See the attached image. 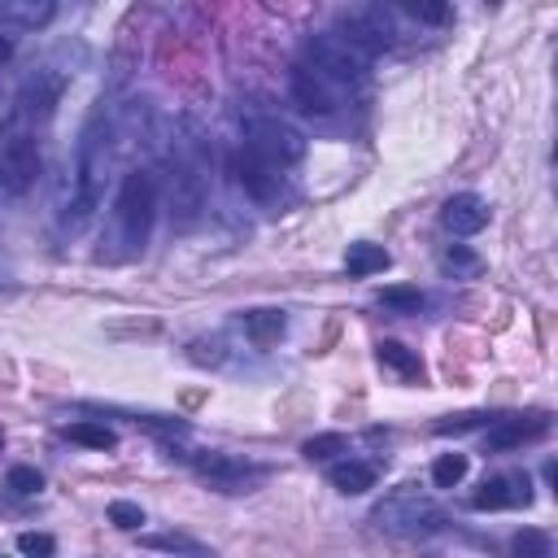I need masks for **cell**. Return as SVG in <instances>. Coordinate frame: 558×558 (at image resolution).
<instances>
[{
  "instance_id": "23",
  "label": "cell",
  "mask_w": 558,
  "mask_h": 558,
  "mask_svg": "<svg viewBox=\"0 0 558 558\" xmlns=\"http://www.w3.org/2000/svg\"><path fill=\"white\" fill-rule=\"evenodd\" d=\"M379 305H384L388 314H418V310H423V292H418L414 283H392V288L379 292Z\"/></svg>"
},
{
  "instance_id": "8",
  "label": "cell",
  "mask_w": 558,
  "mask_h": 558,
  "mask_svg": "<svg viewBox=\"0 0 558 558\" xmlns=\"http://www.w3.org/2000/svg\"><path fill=\"white\" fill-rule=\"evenodd\" d=\"M192 471L214 488V493H253L262 484V466L235 458V453H218V449H205L192 458Z\"/></svg>"
},
{
  "instance_id": "7",
  "label": "cell",
  "mask_w": 558,
  "mask_h": 558,
  "mask_svg": "<svg viewBox=\"0 0 558 558\" xmlns=\"http://www.w3.org/2000/svg\"><path fill=\"white\" fill-rule=\"evenodd\" d=\"M205 214V166L196 157H174L170 166V227L192 231Z\"/></svg>"
},
{
  "instance_id": "10",
  "label": "cell",
  "mask_w": 558,
  "mask_h": 558,
  "mask_svg": "<svg viewBox=\"0 0 558 558\" xmlns=\"http://www.w3.org/2000/svg\"><path fill=\"white\" fill-rule=\"evenodd\" d=\"M340 35H344L353 48H362L366 57L392 48V39H397V31H392V22H388V13H384L379 4H366V9L344 13V17H340Z\"/></svg>"
},
{
  "instance_id": "11",
  "label": "cell",
  "mask_w": 558,
  "mask_h": 558,
  "mask_svg": "<svg viewBox=\"0 0 558 558\" xmlns=\"http://www.w3.org/2000/svg\"><path fill=\"white\" fill-rule=\"evenodd\" d=\"M541 436H549V414H541V410H532V414H501V418H488V432H484L488 449H497V453L523 449V445H532V440H541Z\"/></svg>"
},
{
  "instance_id": "36",
  "label": "cell",
  "mask_w": 558,
  "mask_h": 558,
  "mask_svg": "<svg viewBox=\"0 0 558 558\" xmlns=\"http://www.w3.org/2000/svg\"><path fill=\"white\" fill-rule=\"evenodd\" d=\"M0 445H4V436H0Z\"/></svg>"
},
{
  "instance_id": "15",
  "label": "cell",
  "mask_w": 558,
  "mask_h": 558,
  "mask_svg": "<svg viewBox=\"0 0 558 558\" xmlns=\"http://www.w3.org/2000/svg\"><path fill=\"white\" fill-rule=\"evenodd\" d=\"M440 222L449 235H475L488 227V201L475 196V192H458L440 205Z\"/></svg>"
},
{
  "instance_id": "3",
  "label": "cell",
  "mask_w": 558,
  "mask_h": 558,
  "mask_svg": "<svg viewBox=\"0 0 558 558\" xmlns=\"http://www.w3.org/2000/svg\"><path fill=\"white\" fill-rule=\"evenodd\" d=\"M371 523L379 527V532H388V536H401V541H423V536H436V532H445V510L432 501V497H423L414 484H401L397 493H388L375 510H371Z\"/></svg>"
},
{
  "instance_id": "21",
  "label": "cell",
  "mask_w": 558,
  "mask_h": 558,
  "mask_svg": "<svg viewBox=\"0 0 558 558\" xmlns=\"http://www.w3.org/2000/svg\"><path fill=\"white\" fill-rule=\"evenodd\" d=\"M65 436H70L74 445H83V449H113V445H118V432L105 427V423H96V418H78V423H70Z\"/></svg>"
},
{
  "instance_id": "20",
  "label": "cell",
  "mask_w": 558,
  "mask_h": 558,
  "mask_svg": "<svg viewBox=\"0 0 558 558\" xmlns=\"http://www.w3.org/2000/svg\"><path fill=\"white\" fill-rule=\"evenodd\" d=\"M388 266H392L388 248H384V244H371V240H357V244H349V253H344V270H349L353 279L379 275V270H388Z\"/></svg>"
},
{
  "instance_id": "29",
  "label": "cell",
  "mask_w": 558,
  "mask_h": 558,
  "mask_svg": "<svg viewBox=\"0 0 558 558\" xmlns=\"http://www.w3.org/2000/svg\"><path fill=\"white\" fill-rule=\"evenodd\" d=\"M4 488H9V493H17V497H31V493H39V488H44V475H39L35 466H9Z\"/></svg>"
},
{
  "instance_id": "19",
  "label": "cell",
  "mask_w": 558,
  "mask_h": 558,
  "mask_svg": "<svg viewBox=\"0 0 558 558\" xmlns=\"http://www.w3.org/2000/svg\"><path fill=\"white\" fill-rule=\"evenodd\" d=\"M327 480H331V488H336V493H344V497H357V493L375 488V462H362V458L336 462V466L327 471Z\"/></svg>"
},
{
  "instance_id": "12",
  "label": "cell",
  "mask_w": 558,
  "mask_h": 558,
  "mask_svg": "<svg viewBox=\"0 0 558 558\" xmlns=\"http://www.w3.org/2000/svg\"><path fill=\"white\" fill-rule=\"evenodd\" d=\"M519 506H532V480H527V471L488 475L475 488V497H471V510H519Z\"/></svg>"
},
{
  "instance_id": "5",
  "label": "cell",
  "mask_w": 558,
  "mask_h": 558,
  "mask_svg": "<svg viewBox=\"0 0 558 558\" xmlns=\"http://www.w3.org/2000/svg\"><path fill=\"white\" fill-rule=\"evenodd\" d=\"M61 92H65V74H61V70H35V74L22 83V92H17L13 109H9V131L35 135V126H44V122L52 118Z\"/></svg>"
},
{
  "instance_id": "25",
  "label": "cell",
  "mask_w": 558,
  "mask_h": 558,
  "mask_svg": "<svg viewBox=\"0 0 558 558\" xmlns=\"http://www.w3.org/2000/svg\"><path fill=\"white\" fill-rule=\"evenodd\" d=\"M466 453H440L436 462H432V484L436 488H458L462 480H466Z\"/></svg>"
},
{
  "instance_id": "31",
  "label": "cell",
  "mask_w": 558,
  "mask_h": 558,
  "mask_svg": "<svg viewBox=\"0 0 558 558\" xmlns=\"http://www.w3.org/2000/svg\"><path fill=\"white\" fill-rule=\"evenodd\" d=\"M397 4L418 22H445L449 17V0H397Z\"/></svg>"
},
{
  "instance_id": "4",
  "label": "cell",
  "mask_w": 558,
  "mask_h": 558,
  "mask_svg": "<svg viewBox=\"0 0 558 558\" xmlns=\"http://www.w3.org/2000/svg\"><path fill=\"white\" fill-rule=\"evenodd\" d=\"M244 148L266 157L279 170H288L305 157V135L275 113H253V118H244Z\"/></svg>"
},
{
  "instance_id": "13",
  "label": "cell",
  "mask_w": 558,
  "mask_h": 558,
  "mask_svg": "<svg viewBox=\"0 0 558 558\" xmlns=\"http://www.w3.org/2000/svg\"><path fill=\"white\" fill-rule=\"evenodd\" d=\"M292 100H296L301 113L327 118L336 109V83L327 74H318L314 65H296L292 70Z\"/></svg>"
},
{
  "instance_id": "18",
  "label": "cell",
  "mask_w": 558,
  "mask_h": 558,
  "mask_svg": "<svg viewBox=\"0 0 558 558\" xmlns=\"http://www.w3.org/2000/svg\"><path fill=\"white\" fill-rule=\"evenodd\" d=\"M375 357H379V366H388L397 379H405V384H418L423 379V357L414 353V349H405L401 340H379L375 344Z\"/></svg>"
},
{
  "instance_id": "28",
  "label": "cell",
  "mask_w": 558,
  "mask_h": 558,
  "mask_svg": "<svg viewBox=\"0 0 558 558\" xmlns=\"http://www.w3.org/2000/svg\"><path fill=\"white\" fill-rule=\"evenodd\" d=\"M301 453H305L310 462H327V458L344 453V436H340V432H323V436H310V440L301 445Z\"/></svg>"
},
{
  "instance_id": "30",
  "label": "cell",
  "mask_w": 558,
  "mask_h": 558,
  "mask_svg": "<svg viewBox=\"0 0 558 558\" xmlns=\"http://www.w3.org/2000/svg\"><path fill=\"white\" fill-rule=\"evenodd\" d=\"M105 514H109V523H113L118 532H140V523H144V510H140L135 501H122V497H118V501H109V510H105Z\"/></svg>"
},
{
  "instance_id": "32",
  "label": "cell",
  "mask_w": 558,
  "mask_h": 558,
  "mask_svg": "<svg viewBox=\"0 0 558 558\" xmlns=\"http://www.w3.org/2000/svg\"><path fill=\"white\" fill-rule=\"evenodd\" d=\"M488 418H493V414H484V410L449 414V418H440V423H436V432H440V436H445V432H471V427H488Z\"/></svg>"
},
{
  "instance_id": "14",
  "label": "cell",
  "mask_w": 558,
  "mask_h": 558,
  "mask_svg": "<svg viewBox=\"0 0 558 558\" xmlns=\"http://www.w3.org/2000/svg\"><path fill=\"white\" fill-rule=\"evenodd\" d=\"M235 179H240V187H244L253 201H262V205H270V201L279 196V187H283V170L270 166L266 157L248 153V148H240V157H235Z\"/></svg>"
},
{
  "instance_id": "22",
  "label": "cell",
  "mask_w": 558,
  "mask_h": 558,
  "mask_svg": "<svg viewBox=\"0 0 558 558\" xmlns=\"http://www.w3.org/2000/svg\"><path fill=\"white\" fill-rule=\"evenodd\" d=\"M140 545L144 549H161V554H192V558L209 554V545H201V541H192L183 532H153V536H140Z\"/></svg>"
},
{
  "instance_id": "26",
  "label": "cell",
  "mask_w": 558,
  "mask_h": 558,
  "mask_svg": "<svg viewBox=\"0 0 558 558\" xmlns=\"http://www.w3.org/2000/svg\"><path fill=\"white\" fill-rule=\"evenodd\" d=\"M187 357H192L196 366H222V362H227V340H222V336H196V340L187 344Z\"/></svg>"
},
{
  "instance_id": "6",
  "label": "cell",
  "mask_w": 558,
  "mask_h": 558,
  "mask_svg": "<svg viewBox=\"0 0 558 558\" xmlns=\"http://www.w3.org/2000/svg\"><path fill=\"white\" fill-rule=\"evenodd\" d=\"M305 61H310L318 74H327L331 83H362L366 70H371V57H366L362 48H353L340 31H336V35H314V39L305 44Z\"/></svg>"
},
{
  "instance_id": "35",
  "label": "cell",
  "mask_w": 558,
  "mask_h": 558,
  "mask_svg": "<svg viewBox=\"0 0 558 558\" xmlns=\"http://www.w3.org/2000/svg\"><path fill=\"white\" fill-rule=\"evenodd\" d=\"M0 105H4V92H0Z\"/></svg>"
},
{
  "instance_id": "33",
  "label": "cell",
  "mask_w": 558,
  "mask_h": 558,
  "mask_svg": "<svg viewBox=\"0 0 558 558\" xmlns=\"http://www.w3.org/2000/svg\"><path fill=\"white\" fill-rule=\"evenodd\" d=\"M17 549H22V554H39V558H48V554H57V541H52L48 532H17Z\"/></svg>"
},
{
  "instance_id": "1",
  "label": "cell",
  "mask_w": 558,
  "mask_h": 558,
  "mask_svg": "<svg viewBox=\"0 0 558 558\" xmlns=\"http://www.w3.org/2000/svg\"><path fill=\"white\" fill-rule=\"evenodd\" d=\"M105 166H109V118H105V109H96L83 126L78 161H74V192H70V205L61 214V227L70 235L83 231L96 218L100 192H105Z\"/></svg>"
},
{
  "instance_id": "17",
  "label": "cell",
  "mask_w": 558,
  "mask_h": 558,
  "mask_svg": "<svg viewBox=\"0 0 558 558\" xmlns=\"http://www.w3.org/2000/svg\"><path fill=\"white\" fill-rule=\"evenodd\" d=\"M240 327H244V336L257 349H270V344H279V336L288 327V314L283 310H244L240 314Z\"/></svg>"
},
{
  "instance_id": "9",
  "label": "cell",
  "mask_w": 558,
  "mask_h": 558,
  "mask_svg": "<svg viewBox=\"0 0 558 558\" xmlns=\"http://www.w3.org/2000/svg\"><path fill=\"white\" fill-rule=\"evenodd\" d=\"M39 179V144L26 131H9L0 140V187L9 196H26Z\"/></svg>"
},
{
  "instance_id": "34",
  "label": "cell",
  "mask_w": 558,
  "mask_h": 558,
  "mask_svg": "<svg viewBox=\"0 0 558 558\" xmlns=\"http://www.w3.org/2000/svg\"><path fill=\"white\" fill-rule=\"evenodd\" d=\"M9 57H13V39H9V35H4V26H0V65H4Z\"/></svg>"
},
{
  "instance_id": "24",
  "label": "cell",
  "mask_w": 558,
  "mask_h": 558,
  "mask_svg": "<svg viewBox=\"0 0 558 558\" xmlns=\"http://www.w3.org/2000/svg\"><path fill=\"white\" fill-rule=\"evenodd\" d=\"M440 266H445V275H453V279H475V275L484 270V262H480L466 244H449L445 257H440Z\"/></svg>"
},
{
  "instance_id": "27",
  "label": "cell",
  "mask_w": 558,
  "mask_h": 558,
  "mask_svg": "<svg viewBox=\"0 0 558 558\" xmlns=\"http://www.w3.org/2000/svg\"><path fill=\"white\" fill-rule=\"evenodd\" d=\"M510 554H514V558H549V536L523 527V532L510 536Z\"/></svg>"
},
{
  "instance_id": "2",
  "label": "cell",
  "mask_w": 558,
  "mask_h": 558,
  "mask_svg": "<svg viewBox=\"0 0 558 558\" xmlns=\"http://www.w3.org/2000/svg\"><path fill=\"white\" fill-rule=\"evenodd\" d=\"M153 218H157V179L148 170L122 174L113 196V240L122 244V253H144Z\"/></svg>"
},
{
  "instance_id": "16",
  "label": "cell",
  "mask_w": 558,
  "mask_h": 558,
  "mask_svg": "<svg viewBox=\"0 0 558 558\" xmlns=\"http://www.w3.org/2000/svg\"><path fill=\"white\" fill-rule=\"evenodd\" d=\"M61 0H0V26L9 31H44L57 17Z\"/></svg>"
}]
</instances>
